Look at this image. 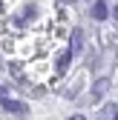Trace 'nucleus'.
<instances>
[{
  "mask_svg": "<svg viewBox=\"0 0 118 120\" xmlns=\"http://www.w3.org/2000/svg\"><path fill=\"white\" fill-rule=\"evenodd\" d=\"M0 106H3L6 112H12V114H26V106L20 100H12V97H3L0 100Z\"/></svg>",
  "mask_w": 118,
  "mask_h": 120,
  "instance_id": "1",
  "label": "nucleus"
},
{
  "mask_svg": "<svg viewBox=\"0 0 118 120\" xmlns=\"http://www.w3.org/2000/svg\"><path fill=\"white\" fill-rule=\"evenodd\" d=\"M107 89H110V80H107V77L95 80V86H92V100H101V97L107 94Z\"/></svg>",
  "mask_w": 118,
  "mask_h": 120,
  "instance_id": "2",
  "label": "nucleus"
},
{
  "mask_svg": "<svg viewBox=\"0 0 118 120\" xmlns=\"http://www.w3.org/2000/svg\"><path fill=\"white\" fill-rule=\"evenodd\" d=\"M92 17H95V20H104V17H107V3H104V0H95V6H92Z\"/></svg>",
  "mask_w": 118,
  "mask_h": 120,
  "instance_id": "3",
  "label": "nucleus"
},
{
  "mask_svg": "<svg viewBox=\"0 0 118 120\" xmlns=\"http://www.w3.org/2000/svg\"><path fill=\"white\" fill-rule=\"evenodd\" d=\"M72 57H75V52H72V49H66L61 57H58V71H63V69L69 66V60H72Z\"/></svg>",
  "mask_w": 118,
  "mask_h": 120,
  "instance_id": "4",
  "label": "nucleus"
},
{
  "mask_svg": "<svg viewBox=\"0 0 118 120\" xmlns=\"http://www.w3.org/2000/svg\"><path fill=\"white\" fill-rule=\"evenodd\" d=\"M81 46H84V34L75 29V32H72V52L78 54V52H81Z\"/></svg>",
  "mask_w": 118,
  "mask_h": 120,
  "instance_id": "5",
  "label": "nucleus"
},
{
  "mask_svg": "<svg viewBox=\"0 0 118 120\" xmlns=\"http://www.w3.org/2000/svg\"><path fill=\"white\" fill-rule=\"evenodd\" d=\"M115 114H118V109H115V106H107L104 112L98 114V120H115Z\"/></svg>",
  "mask_w": 118,
  "mask_h": 120,
  "instance_id": "6",
  "label": "nucleus"
},
{
  "mask_svg": "<svg viewBox=\"0 0 118 120\" xmlns=\"http://www.w3.org/2000/svg\"><path fill=\"white\" fill-rule=\"evenodd\" d=\"M66 120H86L84 114H72V117H66Z\"/></svg>",
  "mask_w": 118,
  "mask_h": 120,
  "instance_id": "7",
  "label": "nucleus"
},
{
  "mask_svg": "<svg viewBox=\"0 0 118 120\" xmlns=\"http://www.w3.org/2000/svg\"><path fill=\"white\" fill-rule=\"evenodd\" d=\"M6 94H9V92H6V86H0V100H3Z\"/></svg>",
  "mask_w": 118,
  "mask_h": 120,
  "instance_id": "8",
  "label": "nucleus"
},
{
  "mask_svg": "<svg viewBox=\"0 0 118 120\" xmlns=\"http://www.w3.org/2000/svg\"><path fill=\"white\" fill-rule=\"evenodd\" d=\"M61 3H72V0H61Z\"/></svg>",
  "mask_w": 118,
  "mask_h": 120,
  "instance_id": "9",
  "label": "nucleus"
},
{
  "mask_svg": "<svg viewBox=\"0 0 118 120\" xmlns=\"http://www.w3.org/2000/svg\"><path fill=\"white\" fill-rule=\"evenodd\" d=\"M115 17H118V6H115Z\"/></svg>",
  "mask_w": 118,
  "mask_h": 120,
  "instance_id": "10",
  "label": "nucleus"
},
{
  "mask_svg": "<svg viewBox=\"0 0 118 120\" xmlns=\"http://www.w3.org/2000/svg\"><path fill=\"white\" fill-rule=\"evenodd\" d=\"M115 120H118V114H115Z\"/></svg>",
  "mask_w": 118,
  "mask_h": 120,
  "instance_id": "11",
  "label": "nucleus"
}]
</instances>
